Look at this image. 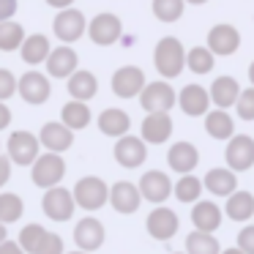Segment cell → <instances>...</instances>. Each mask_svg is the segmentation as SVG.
<instances>
[{
	"label": "cell",
	"mask_w": 254,
	"mask_h": 254,
	"mask_svg": "<svg viewBox=\"0 0 254 254\" xmlns=\"http://www.w3.org/2000/svg\"><path fill=\"white\" fill-rule=\"evenodd\" d=\"M85 33L90 36V41H93V44L112 47L118 39H121V33H123V22H121V17H118V14L101 11V14H96V17L88 22Z\"/></svg>",
	"instance_id": "cell-4"
},
{
	"label": "cell",
	"mask_w": 254,
	"mask_h": 254,
	"mask_svg": "<svg viewBox=\"0 0 254 254\" xmlns=\"http://www.w3.org/2000/svg\"><path fill=\"white\" fill-rule=\"evenodd\" d=\"M150 8L159 22H178L186 11V0H153Z\"/></svg>",
	"instance_id": "cell-37"
},
{
	"label": "cell",
	"mask_w": 254,
	"mask_h": 254,
	"mask_svg": "<svg viewBox=\"0 0 254 254\" xmlns=\"http://www.w3.org/2000/svg\"><path fill=\"white\" fill-rule=\"evenodd\" d=\"M39 142L47 150H52V153H63V150H68L74 145V131L68 126H63V123H47L39 134Z\"/></svg>",
	"instance_id": "cell-21"
},
{
	"label": "cell",
	"mask_w": 254,
	"mask_h": 254,
	"mask_svg": "<svg viewBox=\"0 0 254 254\" xmlns=\"http://www.w3.org/2000/svg\"><path fill=\"white\" fill-rule=\"evenodd\" d=\"M63 254H66V252H63ZM68 254H90V252H82V249H79V252H68Z\"/></svg>",
	"instance_id": "cell-52"
},
{
	"label": "cell",
	"mask_w": 254,
	"mask_h": 254,
	"mask_svg": "<svg viewBox=\"0 0 254 254\" xmlns=\"http://www.w3.org/2000/svg\"><path fill=\"white\" fill-rule=\"evenodd\" d=\"M11 181V159L8 156H0V189Z\"/></svg>",
	"instance_id": "cell-43"
},
{
	"label": "cell",
	"mask_w": 254,
	"mask_h": 254,
	"mask_svg": "<svg viewBox=\"0 0 254 254\" xmlns=\"http://www.w3.org/2000/svg\"><path fill=\"white\" fill-rule=\"evenodd\" d=\"M175 104H181V110L189 118H202L210 107V96L202 85H186L181 96H175Z\"/></svg>",
	"instance_id": "cell-19"
},
{
	"label": "cell",
	"mask_w": 254,
	"mask_h": 254,
	"mask_svg": "<svg viewBox=\"0 0 254 254\" xmlns=\"http://www.w3.org/2000/svg\"><path fill=\"white\" fill-rule=\"evenodd\" d=\"M145 145H161L172 137V118L170 112H148L139 126Z\"/></svg>",
	"instance_id": "cell-16"
},
{
	"label": "cell",
	"mask_w": 254,
	"mask_h": 254,
	"mask_svg": "<svg viewBox=\"0 0 254 254\" xmlns=\"http://www.w3.org/2000/svg\"><path fill=\"white\" fill-rule=\"evenodd\" d=\"M219 254H243V252L235 246V249H224V252H219Z\"/></svg>",
	"instance_id": "cell-48"
},
{
	"label": "cell",
	"mask_w": 254,
	"mask_h": 254,
	"mask_svg": "<svg viewBox=\"0 0 254 254\" xmlns=\"http://www.w3.org/2000/svg\"><path fill=\"white\" fill-rule=\"evenodd\" d=\"M44 227L41 224H28V227H22V232H19V246H22V252L25 254H33L36 249H39V243H41V238H44Z\"/></svg>",
	"instance_id": "cell-38"
},
{
	"label": "cell",
	"mask_w": 254,
	"mask_h": 254,
	"mask_svg": "<svg viewBox=\"0 0 254 254\" xmlns=\"http://www.w3.org/2000/svg\"><path fill=\"white\" fill-rule=\"evenodd\" d=\"M61 123H63V126H68L71 131H79V128H85V126L90 123L88 101L71 99L68 104H63V110H61Z\"/></svg>",
	"instance_id": "cell-31"
},
{
	"label": "cell",
	"mask_w": 254,
	"mask_h": 254,
	"mask_svg": "<svg viewBox=\"0 0 254 254\" xmlns=\"http://www.w3.org/2000/svg\"><path fill=\"white\" fill-rule=\"evenodd\" d=\"M107 194H110V186H107L101 178H79L77 186H74L71 197H74V205L82 210H99L107 205Z\"/></svg>",
	"instance_id": "cell-3"
},
{
	"label": "cell",
	"mask_w": 254,
	"mask_h": 254,
	"mask_svg": "<svg viewBox=\"0 0 254 254\" xmlns=\"http://www.w3.org/2000/svg\"><path fill=\"white\" fill-rule=\"evenodd\" d=\"M153 63H156V71L164 79L181 77L183 66H186V50L175 36H164L153 50Z\"/></svg>",
	"instance_id": "cell-1"
},
{
	"label": "cell",
	"mask_w": 254,
	"mask_h": 254,
	"mask_svg": "<svg viewBox=\"0 0 254 254\" xmlns=\"http://www.w3.org/2000/svg\"><path fill=\"white\" fill-rule=\"evenodd\" d=\"M227 167L232 172H246L254 167V139L246 134H232L227 139V150H224Z\"/></svg>",
	"instance_id": "cell-7"
},
{
	"label": "cell",
	"mask_w": 254,
	"mask_h": 254,
	"mask_svg": "<svg viewBox=\"0 0 254 254\" xmlns=\"http://www.w3.org/2000/svg\"><path fill=\"white\" fill-rule=\"evenodd\" d=\"M137 189H139V194H142V199H148V202H153V205L164 202V199L172 194V183H170V178H167L164 172H159V170L145 172Z\"/></svg>",
	"instance_id": "cell-18"
},
{
	"label": "cell",
	"mask_w": 254,
	"mask_h": 254,
	"mask_svg": "<svg viewBox=\"0 0 254 254\" xmlns=\"http://www.w3.org/2000/svg\"><path fill=\"white\" fill-rule=\"evenodd\" d=\"M112 156H115V161H118L121 167H128V170H134V167L145 164V159H148V145H145L142 137L123 134V137H118Z\"/></svg>",
	"instance_id": "cell-9"
},
{
	"label": "cell",
	"mask_w": 254,
	"mask_h": 254,
	"mask_svg": "<svg viewBox=\"0 0 254 254\" xmlns=\"http://www.w3.org/2000/svg\"><path fill=\"white\" fill-rule=\"evenodd\" d=\"M238 47H241V33H238L235 25H213L208 33V50L213 52V55L219 58H230L238 52Z\"/></svg>",
	"instance_id": "cell-12"
},
{
	"label": "cell",
	"mask_w": 254,
	"mask_h": 254,
	"mask_svg": "<svg viewBox=\"0 0 254 254\" xmlns=\"http://www.w3.org/2000/svg\"><path fill=\"white\" fill-rule=\"evenodd\" d=\"M205 131H208V137L227 142L235 134V121L227 115V110H213V112L208 110L205 112Z\"/></svg>",
	"instance_id": "cell-28"
},
{
	"label": "cell",
	"mask_w": 254,
	"mask_h": 254,
	"mask_svg": "<svg viewBox=\"0 0 254 254\" xmlns=\"http://www.w3.org/2000/svg\"><path fill=\"white\" fill-rule=\"evenodd\" d=\"M145 227H148L153 241H172L178 227H181V219H178V213L170 208H156V210H150Z\"/></svg>",
	"instance_id": "cell-14"
},
{
	"label": "cell",
	"mask_w": 254,
	"mask_h": 254,
	"mask_svg": "<svg viewBox=\"0 0 254 254\" xmlns=\"http://www.w3.org/2000/svg\"><path fill=\"white\" fill-rule=\"evenodd\" d=\"M238 93H241V85H238L235 77H216L213 85H210V90H208L210 101H213L219 110H227V107L235 104Z\"/></svg>",
	"instance_id": "cell-25"
},
{
	"label": "cell",
	"mask_w": 254,
	"mask_h": 254,
	"mask_svg": "<svg viewBox=\"0 0 254 254\" xmlns=\"http://www.w3.org/2000/svg\"><path fill=\"white\" fill-rule=\"evenodd\" d=\"M238 186V178L230 167H216V170H208L205 172V181H202V189H208L210 194L216 197H227L232 194Z\"/></svg>",
	"instance_id": "cell-23"
},
{
	"label": "cell",
	"mask_w": 254,
	"mask_h": 254,
	"mask_svg": "<svg viewBox=\"0 0 254 254\" xmlns=\"http://www.w3.org/2000/svg\"><path fill=\"white\" fill-rule=\"evenodd\" d=\"M145 85V74L137 66H123L112 74V93L118 99H137Z\"/></svg>",
	"instance_id": "cell-13"
},
{
	"label": "cell",
	"mask_w": 254,
	"mask_h": 254,
	"mask_svg": "<svg viewBox=\"0 0 254 254\" xmlns=\"http://www.w3.org/2000/svg\"><path fill=\"white\" fill-rule=\"evenodd\" d=\"M224 213L230 216L232 221H246L254 216V194L252 191H232L227 194V205H224Z\"/></svg>",
	"instance_id": "cell-30"
},
{
	"label": "cell",
	"mask_w": 254,
	"mask_h": 254,
	"mask_svg": "<svg viewBox=\"0 0 254 254\" xmlns=\"http://www.w3.org/2000/svg\"><path fill=\"white\" fill-rule=\"evenodd\" d=\"M0 254H25L22 252V246H19V243H14V241H0Z\"/></svg>",
	"instance_id": "cell-45"
},
{
	"label": "cell",
	"mask_w": 254,
	"mask_h": 254,
	"mask_svg": "<svg viewBox=\"0 0 254 254\" xmlns=\"http://www.w3.org/2000/svg\"><path fill=\"white\" fill-rule=\"evenodd\" d=\"M41 208H44V213L50 216L52 221H68V219H71V213L77 210V205H74L71 191H68V189H63L61 183H58V186L44 189Z\"/></svg>",
	"instance_id": "cell-8"
},
{
	"label": "cell",
	"mask_w": 254,
	"mask_h": 254,
	"mask_svg": "<svg viewBox=\"0 0 254 254\" xmlns=\"http://www.w3.org/2000/svg\"><path fill=\"white\" fill-rule=\"evenodd\" d=\"M238 249L243 254H254V224L238 232Z\"/></svg>",
	"instance_id": "cell-42"
},
{
	"label": "cell",
	"mask_w": 254,
	"mask_h": 254,
	"mask_svg": "<svg viewBox=\"0 0 254 254\" xmlns=\"http://www.w3.org/2000/svg\"><path fill=\"white\" fill-rule=\"evenodd\" d=\"M0 241H6V224H0Z\"/></svg>",
	"instance_id": "cell-51"
},
{
	"label": "cell",
	"mask_w": 254,
	"mask_h": 254,
	"mask_svg": "<svg viewBox=\"0 0 254 254\" xmlns=\"http://www.w3.org/2000/svg\"><path fill=\"white\" fill-rule=\"evenodd\" d=\"M19 55L28 66H39V63L47 61L50 55V39L44 33H33V36H25L22 44H19Z\"/></svg>",
	"instance_id": "cell-27"
},
{
	"label": "cell",
	"mask_w": 254,
	"mask_h": 254,
	"mask_svg": "<svg viewBox=\"0 0 254 254\" xmlns=\"http://www.w3.org/2000/svg\"><path fill=\"white\" fill-rule=\"evenodd\" d=\"M22 39H25V30L19 22H14V19H3V22H0V52L19 50Z\"/></svg>",
	"instance_id": "cell-34"
},
{
	"label": "cell",
	"mask_w": 254,
	"mask_h": 254,
	"mask_svg": "<svg viewBox=\"0 0 254 254\" xmlns=\"http://www.w3.org/2000/svg\"><path fill=\"white\" fill-rule=\"evenodd\" d=\"M213 63H216V55L208 47H194V50L186 52V66L194 74H210L213 71Z\"/></svg>",
	"instance_id": "cell-36"
},
{
	"label": "cell",
	"mask_w": 254,
	"mask_h": 254,
	"mask_svg": "<svg viewBox=\"0 0 254 254\" xmlns=\"http://www.w3.org/2000/svg\"><path fill=\"white\" fill-rule=\"evenodd\" d=\"M249 79H252V88H254V61H252V66H249Z\"/></svg>",
	"instance_id": "cell-49"
},
{
	"label": "cell",
	"mask_w": 254,
	"mask_h": 254,
	"mask_svg": "<svg viewBox=\"0 0 254 254\" xmlns=\"http://www.w3.org/2000/svg\"><path fill=\"white\" fill-rule=\"evenodd\" d=\"M17 93V77L8 68H0V101H8Z\"/></svg>",
	"instance_id": "cell-41"
},
{
	"label": "cell",
	"mask_w": 254,
	"mask_h": 254,
	"mask_svg": "<svg viewBox=\"0 0 254 254\" xmlns=\"http://www.w3.org/2000/svg\"><path fill=\"white\" fill-rule=\"evenodd\" d=\"M235 107H238V115L243 121H254V88H246L238 93L235 99Z\"/></svg>",
	"instance_id": "cell-39"
},
{
	"label": "cell",
	"mask_w": 254,
	"mask_h": 254,
	"mask_svg": "<svg viewBox=\"0 0 254 254\" xmlns=\"http://www.w3.org/2000/svg\"><path fill=\"white\" fill-rule=\"evenodd\" d=\"M63 252H66L63 249V238L58 232H44V238H41L39 249L33 254H63Z\"/></svg>",
	"instance_id": "cell-40"
},
{
	"label": "cell",
	"mask_w": 254,
	"mask_h": 254,
	"mask_svg": "<svg viewBox=\"0 0 254 254\" xmlns=\"http://www.w3.org/2000/svg\"><path fill=\"white\" fill-rule=\"evenodd\" d=\"M11 123V110H8V104L6 101H0V131Z\"/></svg>",
	"instance_id": "cell-46"
},
{
	"label": "cell",
	"mask_w": 254,
	"mask_h": 254,
	"mask_svg": "<svg viewBox=\"0 0 254 254\" xmlns=\"http://www.w3.org/2000/svg\"><path fill=\"white\" fill-rule=\"evenodd\" d=\"M39 150H41V142L30 131H14L8 137V159H11V164H19V167L33 164Z\"/></svg>",
	"instance_id": "cell-11"
},
{
	"label": "cell",
	"mask_w": 254,
	"mask_h": 254,
	"mask_svg": "<svg viewBox=\"0 0 254 254\" xmlns=\"http://www.w3.org/2000/svg\"><path fill=\"white\" fill-rule=\"evenodd\" d=\"M107 202H110L118 213L128 216V213H134V210H139V205H142V194H139V189L134 186V183L121 181V183H115V186H110Z\"/></svg>",
	"instance_id": "cell-15"
},
{
	"label": "cell",
	"mask_w": 254,
	"mask_h": 254,
	"mask_svg": "<svg viewBox=\"0 0 254 254\" xmlns=\"http://www.w3.org/2000/svg\"><path fill=\"white\" fill-rule=\"evenodd\" d=\"M17 93L22 96V101L39 107V104H44V101L52 96V85H50V79H47L41 71H28L25 77L17 79Z\"/></svg>",
	"instance_id": "cell-10"
},
{
	"label": "cell",
	"mask_w": 254,
	"mask_h": 254,
	"mask_svg": "<svg viewBox=\"0 0 254 254\" xmlns=\"http://www.w3.org/2000/svg\"><path fill=\"white\" fill-rule=\"evenodd\" d=\"M128 128H131V121H128V115L123 110H115V107H110V110H104L99 115V131L104 134V137H123V134H128Z\"/></svg>",
	"instance_id": "cell-26"
},
{
	"label": "cell",
	"mask_w": 254,
	"mask_h": 254,
	"mask_svg": "<svg viewBox=\"0 0 254 254\" xmlns=\"http://www.w3.org/2000/svg\"><path fill=\"white\" fill-rule=\"evenodd\" d=\"M167 164L172 167V170L178 172V175H186V172H191L194 167L199 164V150L194 148L191 142H175L170 148V153H167Z\"/></svg>",
	"instance_id": "cell-22"
},
{
	"label": "cell",
	"mask_w": 254,
	"mask_h": 254,
	"mask_svg": "<svg viewBox=\"0 0 254 254\" xmlns=\"http://www.w3.org/2000/svg\"><path fill=\"white\" fill-rule=\"evenodd\" d=\"M74 0H47V6H52V8H68Z\"/></svg>",
	"instance_id": "cell-47"
},
{
	"label": "cell",
	"mask_w": 254,
	"mask_h": 254,
	"mask_svg": "<svg viewBox=\"0 0 254 254\" xmlns=\"http://www.w3.org/2000/svg\"><path fill=\"white\" fill-rule=\"evenodd\" d=\"M172 194H175L181 202H197L199 194H202V181L194 178L191 172H186V175H181V181L172 186Z\"/></svg>",
	"instance_id": "cell-35"
},
{
	"label": "cell",
	"mask_w": 254,
	"mask_h": 254,
	"mask_svg": "<svg viewBox=\"0 0 254 254\" xmlns=\"http://www.w3.org/2000/svg\"><path fill=\"white\" fill-rule=\"evenodd\" d=\"M194 208H191V221H194V230H202V232H213V230H219V224H221V210H219V205H213V202H191Z\"/></svg>",
	"instance_id": "cell-29"
},
{
	"label": "cell",
	"mask_w": 254,
	"mask_h": 254,
	"mask_svg": "<svg viewBox=\"0 0 254 254\" xmlns=\"http://www.w3.org/2000/svg\"><path fill=\"white\" fill-rule=\"evenodd\" d=\"M30 167H33L30 178H33V183H36L39 189L58 186V183L63 181V175H66V161L61 159V153H52V150L39 153Z\"/></svg>",
	"instance_id": "cell-2"
},
{
	"label": "cell",
	"mask_w": 254,
	"mask_h": 254,
	"mask_svg": "<svg viewBox=\"0 0 254 254\" xmlns=\"http://www.w3.org/2000/svg\"><path fill=\"white\" fill-rule=\"evenodd\" d=\"M74 243L82 252H99L104 246V224L93 216H85L82 221H77V230H74Z\"/></svg>",
	"instance_id": "cell-17"
},
{
	"label": "cell",
	"mask_w": 254,
	"mask_h": 254,
	"mask_svg": "<svg viewBox=\"0 0 254 254\" xmlns=\"http://www.w3.org/2000/svg\"><path fill=\"white\" fill-rule=\"evenodd\" d=\"M219 252H221V246L213 232L194 230L186 235V254H219Z\"/></svg>",
	"instance_id": "cell-32"
},
{
	"label": "cell",
	"mask_w": 254,
	"mask_h": 254,
	"mask_svg": "<svg viewBox=\"0 0 254 254\" xmlns=\"http://www.w3.org/2000/svg\"><path fill=\"white\" fill-rule=\"evenodd\" d=\"M25 213V202L19 194H0V224H14V221H19Z\"/></svg>",
	"instance_id": "cell-33"
},
{
	"label": "cell",
	"mask_w": 254,
	"mask_h": 254,
	"mask_svg": "<svg viewBox=\"0 0 254 254\" xmlns=\"http://www.w3.org/2000/svg\"><path fill=\"white\" fill-rule=\"evenodd\" d=\"M186 3H191V6H202V3H208V0H186Z\"/></svg>",
	"instance_id": "cell-50"
},
{
	"label": "cell",
	"mask_w": 254,
	"mask_h": 254,
	"mask_svg": "<svg viewBox=\"0 0 254 254\" xmlns=\"http://www.w3.org/2000/svg\"><path fill=\"white\" fill-rule=\"evenodd\" d=\"M139 104L145 112H170L175 107V90L167 79L161 82H145L139 90Z\"/></svg>",
	"instance_id": "cell-5"
},
{
	"label": "cell",
	"mask_w": 254,
	"mask_h": 254,
	"mask_svg": "<svg viewBox=\"0 0 254 254\" xmlns=\"http://www.w3.org/2000/svg\"><path fill=\"white\" fill-rule=\"evenodd\" d=\"M17 14V0H0V22L11 19Z\"/></svg>",
	"instance_id": "cell-44"
},
{
	"label": "cell",
	"mask_w": 254,
	"mask_h": 254,
	"mask_svg": "<svg viewBox=\"0 0 254 254\" xmlns=\"http://www.w3.org/2000/svg\"><path fill=\"white\" fill-rule=\"evenodd\" d=\"M47 71H50V77H58V79H66L71 71H77V52L71 50V47H55V50H50V55H47Z\"/></svg>",
	"instance_id": "cell-20"
},
{
	"label": "cell",
	"mask_w": 254,
	"mask_h": 254,
	"mask_svg": "<svg viewBox=\"0 0 254 254\" xmlns=\"http://www.w3.org/2000/svg\"><path fill=\"white\" fill-rule=\"evenodd\" d=\"M85 28H88V19H85L82 11H77V8H58V17L55 22H52V30H55V36L63 41V44H74L77 39H82L85 36Z\"/></svg>",
	"instance_id": "cell-6"
},
{
	"label": "cell",
	"mask_w": 254,
	"mask_h": 254,
	"mask_svg": "<svg viewBox=\"0 0 254 254\" xmlns=\"http://www.w3.org/2000/svg\"><path fill=\"white\" fill-rule=\"evenodd\" d=\"M68 96L77 101H90L96 93H99V79H96V74L90 71H71L68 74Z\"/></svg>",
	"instance_id": "cell-24"
}]
</instances>
